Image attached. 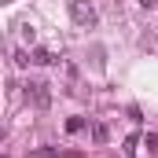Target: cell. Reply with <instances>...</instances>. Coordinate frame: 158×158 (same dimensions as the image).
Here are the masks:
<instances>
[{
	"instance_id": "cell-1",
	"label": "cell",
	"mask_w": 158,
	"mask_h": 158,
	"mask_svg": "<svg viewBox=\"0 0 158 158\" xmlns=\"http://www.w3.org/2000/svg\"><path fill=\"white\" fill-rule=\"evenodd\" d=\"M66 7H70V19L77 22L81 30H92V26L99 22V15H96V7H92L88 0H70Z\"/></svg>"
},
{
	"instance_id": "cell-2",
	"label": "cell",
	"mask_w": 158,
	"mask_h": 158,
	"mask_svg": "<svg viewBox=\"0 0 158 158\" xmlns=\"http://www.w3.org/2000/svg\"><path fill=\"white\" fill-rule=\"evenodd\" d=\"M26 99L33 103V107H40V110H48L52 107V85L48 81H26Z\"/></svg>"
},
{
	"instance_id": "cell-3",
	"label": "cell",
	"mask_w": 158,
	"mask_h": 158,
	"mask_svg": "<svg viewBox=\"0 0 158 158\" xmlns=\"http://www.w3.org/2000/svg\"><path fill=\"white\" fill-rule=\"evenodd\" d=\"M33 63H37V66H52V63H55V52H52V48H33Z\"/></svg>"
},
{
	"instance_id": "cell-4",
	"label": "cell",
	"mask_w": 158,
	"mask_h": 158,
	"mask_svg": "<svg viewBox=\"0 0 158 158\" xmlns=\"http://www.w3.org/2000/svg\"><path fill=\"white\" fill-rule=\"evenodd\" d=\"M136 147H140V132H129V136H125V147H121L125 158H136Z\"/></svg>"
},
{
	"instance_id": "cell-5",
	"label": "cell",
	"mask_w": 158,
	"mask_h": 158,
	"mask_svg": "<svg viewBox=\"0 0 158 158\" xmlns=\"http://www.w3.org/2000/svg\"><path fill=\"white\" fill-rule=\"evenodd\" d=\"M143 147H147L151 155H158V132H147V136H143Z\"/></svg>"
},
{
	"instance_id": "cell-6",
	"label": "cell",
	"mask_w": 158,
	"mask_h": 158,
	"mask_svg": "<svg viewBox=\"0 0 158 158\" xmlns=\"http://www.w3.org/2000/svg\"><path fill=\"white\" fill-rule=\"evenodd\" d=\"M92 140L96 143H107V125H92Z\"/></svg>"
},
{
	"instance_id": "cell-7",
	"label": "cell",
	"mask_w": 158,
	"mask_h": 158,
	"mask_svg": "<svg viewBox=\"0 0 158 158\" xmlns=\"http://www.w3.org/2000/svg\"><path fill=\"white\" fill-rule=\"evenodd\" d=\"M19 30H22V40H30V44H33V40H37V33H33V26H30V22H22V26H19Z\"/></svg>"
},
{
	"instance_id": "cell-8",
	"label": "cell",
	"mask_w": 158,
	"mask_h": 158,
	"mask_svg": "<svg viewBox=\"0 0 158 158\" xmlns=\"http://www.w3.org/2000/svg\"><path fill=\"white\" fill-rule=\"evenodd\" d=\"M81 129H85V118H70L66 121V132H81Z\"/></svg>"
},
{
	"instance_id": "cell-9",
	"label": "cell",
	"mask_w": 158,
	"mask_h": 158,
	"mask_svg": "<svg viewBox=\"0 0 158 158\" xmlns=\"http://www.w3.org/2000/svg\"><path fill=\"white\" fill-rule=\"evenodd\" d=\"M140 7H158V0H140Z\"/></svg>"
}]
</instances>
